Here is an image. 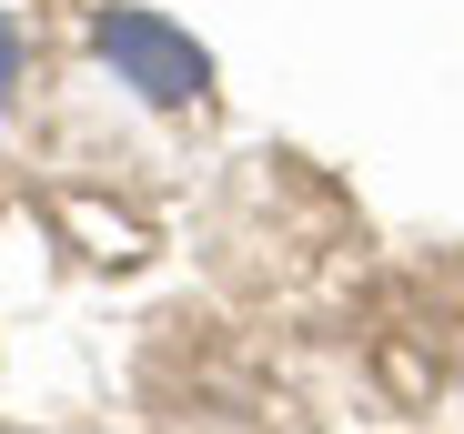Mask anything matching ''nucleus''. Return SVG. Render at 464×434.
<instances>
[{
	"label": "nucleus",
	"instance_id": "f257e3e1",
	"mask_svg": "<svg viewBox=\"0 0 464 434\" xmlns=\"http://www.w3.org/2000/svg\"><path fill=\"white\" fill-rule=\"evenodd\" d=\"M92 51L111 61V82H131L151 111H202L212 101V51L192 41V31H172L162 11H102L92 21Z\"/></svg>",
	"mask_w": 464,
	"mask_h": 434
},
{
	"label": "nucleus",
	"instance_id": "f03ea898",
	"mask_svg": "<svg viewBox=\"0 0 464 434\" xmlns=\"http://www.w3.org/2000/svg\"><path fill=\"white\" fill-rule=\"evenodd\" d=\"M31 51H41V21L21 11V0H0V111L21 101V82H31Z\"/></svg>",
	"mask_w": 464,
	"mask_h": 434
}]
</instances>
